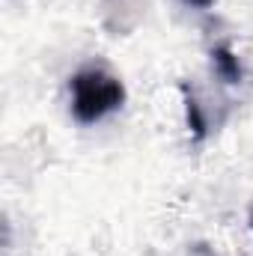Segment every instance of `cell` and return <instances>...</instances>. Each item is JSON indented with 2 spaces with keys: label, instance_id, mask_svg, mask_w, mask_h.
<instances>
[{
  "label": "cell",
  "instance_id": "4",
  "mask_svg": "<svg viewBox=\"0 0 253 256\" xmlns=\"http://www.w3.org/2000/svg\"><path fill=\"white\" fill-rule=\"evenodd\" d=\"M185 3H188V6H194V9H208L214 0H185Z\"/></svg>",
  "mask_w": 253,
  "mask_h": 256
},
{
  "label": "cell",
  "instance_id": "2",
  "mask_svg": "<svg viewBox=\"0 0 253 256\" xmlns=\"http://www.w3.org/2000/svg\"><path fill=\"white\" fill-rule=\"evenodd\" d=\"M212 57H214V68H218V74L226 80V84H238L242 80V66H238V57L230 51V48H214L212 51Z\"/></svg>",
  "mask_w": 253,
  "mask_h": 256
},
{
  "label": "cell",
  "instance_id": "1",
  "mask_svg": "<svg viewBox=\"0 0 253 256\" xmlns=\"http://www.w3.org/2000/svg\"><path fill=\"white\" fill-rule=\"evenodd\" d=\"M68 92H72V114L84 126L102 122L104 116L120 110L122 102H126L122 80L116 74L104 72V68H80V72H74L72 80H68Z\"/></svg>",
  "mask_w": 253,
  "mask_h": 256
},
{
  "label": "cell",
  "instance_id": "3",
  "mask_svg": "<svg viewBox=\"0 0 253 256\" xmlns=\"http://www.w3.org/2000/svg\"><path fill=\"white\" fill-rule=\"evenodd\" d=\"M188 122H190V128H194L196 137L206 134V120H202V110H200V104H196L194 96H188Z\"/></svg>",
  "mask_w": 253,
  "mask_h": 256
},
{
  "label": "cell",
  "instance_id": "5",
  "mask_svg": "<svg viewBox=\"0 0 253 256\" xmlns=\"http://www.w3.org/2000/svg\"><path fill=\"white\" fill-rule=\"evenodd\" d=\"M250 226H253V214H250Z\"/></svg>",
  "mask_w": 253,
  "mask_h": 256
}]
</instances>
